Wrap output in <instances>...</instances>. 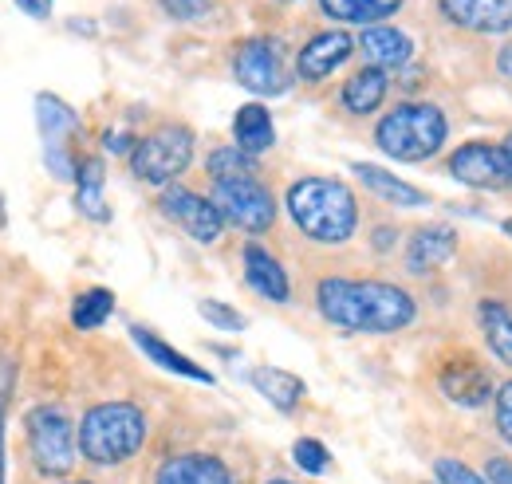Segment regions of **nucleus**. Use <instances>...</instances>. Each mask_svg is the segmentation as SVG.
I'll list each match as a JSON object with an SVG mask.
<instances>
[{
	"mask_svg": "<svg viewBox=\"0 0 512 484\" xmlns=\"http://www.w3.org/2000/svg\"><path fill=\"white\" fill-rule=\"evenodd\" d=\"M320 311L327 323L343 327V331H402L414 319V300L379 280H323L320 284Z\"/></svg>",
	"mask_w": 512,
	"mask_h": 484,
	"instance_id": "obj_1",
	"label": "nucleus"
},
{
	"mask_svg": "<svg viewBox=\"0 0 512 484\" xmlns=\"http://www.w3.org/2000/svg\"><path fill=\"white\" fill-rule=\"evenodd\" d=\"M288 213L304 237L320 244L347 241L359 225L355 193L335 178H304L288 189Z\"/></svg>",
	"mask_w": 512,
	"mask_h": 484,
	"instance_id": "obj_2",
	"label": "nucleus"
},
{
	"mask_svg": "<svg viewBox=\"0 0 512 484\" xmlns=\"http://www.w3.org/2000/svg\"><path fill=\"white\" fill-rule=\"evenodd\" d=\"M146 441V418L130 402H107L87 410L79 425V453L95 465H119L134 457Z\"/></svg>",
	"mask_w": 512,
	"mask_h": 484,
	"instance_id": "obj_3",
	"label": "nucleus"
},
{
	"mask_svg": "<svg viewBox=\"0 0 512 484\" xmlns=\"http://www.w3.org/2000/svg\"><path fill=\"white\" fill-rule=\"evenodd\" d=\"M379 146L398 162H422L430 154L442 150L446 142V115L434 103H402L398 111H390L379 130H375Z\"/></svg>",
	"mask_w": 512,
	"mask_h": 484,
	"instance_id": "obj_4",
	"label": "nucleus"
},
{
	"mask_svg": "<svg viewBox=\"0 0 512 484\" xmlns=\"http://www.w3.org/2000/svg\"><path fill=\"white\" fill-rule=\"evenodd\" d=\"M193 158V134L186 126H162L146 138L134 142L130 150V170L134 178L150 185H170Z\"/></svg>",
	"mask_w": 512,
	"mask_h": 484,
	"instance_id": "obj_5",
	"label": "nucleus"
},
{
	"mask_svg": "<svg viewBox=\"0 0 512 484\" xmlns=\"http://www.w3.org/2000/svg\"><path fill=\"white\" fill-rule=\"evenodd\" d=\"M36 126H40V138H44V162L48 170L60 178V182H75V162L67 154L71 138L79 134V115L67 107L60 95H48L40 91L36 95Z\"/></svg>",
	"mask_w": 512,
	"mask_h": 484,
	"instance_id": "obj_6",
	"label": "nucleus"
},
{
	"mask_svg": "<svg viewBox=\"0 0 512 484\" xmlns=\"http://www.w3.org/2000/svg\"><path fill=\"white\" fill-rule=\"evenodd\" d=\"M28 445H32V461L40 473L48 477H64L75 465V437H71V422L60 410L40 406L28 414Z\"/></svg>",
	"mask_w": 512,
	"mask_h": 484,
	"instance_id": "obj_7",
	"label": "nucleus"
},
{
	"mask_svg": "<svg viewBox=\"0 0 512 484\" xmlns=\"http://www.w3.org/2000/svg\"><path fill=\"white\" fill-rule=\"evenodd\" d=\"M221 217H229L233 225H241L245 233H264L272 229L276 221V205H272V193L256 178H245V182H221L217 193H213Z\"/></svg>",
	"mask_w": 512,
	"mask_h": 484,
	"instance_id": "obj_8",
	"label": "nucleus"
},
{
	"mask_svg": "<svg viewBox=\"0 0 512 484\" xmlns=\"http://www.w3.org/2000/svg\"><path fill=\"white\" fill-rule=\"evenodd\" d=\"M233 71H237V83L256 95H280L288 87L276 40H245L233 56Z\"/></svg>",
	"mask_w": 512,
	"mask_h": 484,
	"instance_id": "obj_9",
	"label": "nucleus"
},
{
	"mask_svg": "<svg viewBox=\"0 0 512 484\" xmlns=\"http://www.w3.org/2000/svg\"><path fill=\"white\" fill-rule=\"evenodd\" d=\"M162 213H166L170 221H178L193 241L213 244L221 237V221H225V217H221L217 201H205V197H197V193L182 189V185H170V189L162 193Z\"/></svg>",
	"mask_w": 512,
	"mask_h": 484,
	"instance_id": "obj_10",
	"label": "nucleus"
},
{
	"mask_svg": "<svg viewBox=\"0 0 512 484\" xmlns=\"http://www.w3.org/2000/svg\"><path fill=\"white\" fill-rule=\"evenodd\" d=\"M453 178L473 189H505L509 185V162L501 146H485V142H469L449 158Z\"/></svg>",
	"mask_w": 512,
	"mask_h": 484,
	"instance_id": "obj_11",
	"label": "nucleus"
},
{
	"mask_svg": "<svg viewBox=\"0 0 512 484\" xmlns=\"http://www.w3.org/2000/svg\"><path fill=\"white\" fill-rule=\"evenodd\" d=\"M442 12L469 32H509L512 0H442Z\"/></svg>",
	"mask_w": 512,
	"mask_h": 484,
	"instance_id": "obj_12",
	"label": "nucleus"
},
{
	"mask_svg": "<svg viewBox=\"0 0 512 484\" xmlns=\"http://www.w3.org/2000/svg\"><path fill=\"white\" fill-rule=\"evenodd\" d=\"M453 252H457V233L446 229V225H426L406 244V268L418 272V276L434 272V268H442V264L453 260Z\"/></svg>",
	"mask_w": 512,
	"mask_h": 484,
	"instance_id": "obj_13",
	"label": "nucleus"
},
{
	"mask_svg": "<svg viewBox=\"0 0 512 484\" xmlns=\"http://www.w3.org/2000/svg\"><path fill=\"white\" fill-rule=\"evenodd\" d=\"M442 390H446L449 402H457V406H481V402H489L493 382H489V374L473 359H453L442 370Z\"/></svg>",
	"mask_w": 512,
	"mask_h": 484,
	"instance_id": "obj_14",
	"label": "nucleus"
},
{
	"mask_svg": "<svg viewBox=\"0 0 512 484\" xmlns=\"http://www.w3.org/2000/svg\"><path fill=\"white\" fill-rule=\"evenodd\" d=\"M351 48H355V40L347 36V32H320L312 44H304V52H300V60H296V67H300V75L304 79H323V75H331L339 63L351 56Z\"/></svg>",
	"mask_w": 512,
	"mask_h": 484,
	"instance_id": "obj_15",
	"label": "nucleus"
},
{
	"mask_svg": "<svg viewBox=\"0 0 512 484\" xmlns=\"http://www.w3.org/2000/svg\"><path fill=\"white\" fill-rule=\"evenodd\" d=\"M158 484H233V477L217 457L186 453V457H170L158 469Z\"/></svg>",
	"mask_w": 512,
	"mask_h": 484,
	"instance_id": "obj_16",
	"label": "nucleus"
},
{
	"mask_svg": "<svg viewBox=\"0 0 512 484\" xmlns=\"http://www.w3.org/2000/svg\"><path fill=\"white\" fill-rule=\"evenodd\" d=\"M359 48H363V56L371 60V67H402V63L410 60V52H414V44H410V36L406 32H398V28H383V24H375V28H363V36H359Z\"/></svg>",
	"mask_w": 512,
	"mask_h": 484,
	"instance_id": "obj_17",
	"label": "nucleus"
},
{
	"mask_svg": "<svg viewBox=\"0 0 512 484\" xmlns=\"http://www.w3.org/2000/svg\"><path fill=\"white\" fill-rule=\"evenodd\" d=\"M245 280L253 284L260 296H268V300L276 303L288 300V276L276 264V256L264 252L260 244H245Z\"/></svg>",
	"mask_w": 512,
	"mask_h": 484,
	"instance_id": "obj_18",
	"label": "nucleus"
},
{
	"mask_svg": "<svg viewBox=\"0 0 512 484\" xmlns=\"http://www.w3.org/2000/svg\"><path fill=\"white\" fill-rule=\"evenodd\" d=\"M130 339L146 351V359H154L158 366H166V370H174V374H182V378H193V382H213V374L209 370H201V366L186 359L182 351H174L170 343H162L158 335H150L146 327H130Z\"/></svg>",
	"mask_w": 512,
	"mask_h": 484,
	"instance_id": "obj_19",
	"label": "nucleus"
},
{
	"mask_svg": "<svg viewBox=\"0 0 512 484\" xmlns=\"http://www.w3.org/2000/svg\"><path fill=\"white\" fill-rule=\"evenodd\" d=\"M233 138H237V146H241L245 154H260V150H268V146L276 142V126H272L268 107H260V103L241 107V111H237V119H233Z\"/></svg>",
	"mask_w": 512,
	"mask_h": 484,
	"instance_id": "obj_20",
	"label": "nucleus"
},
{
	"mask_svg": "<svg viewBox=\"0 0 512 484\" xmlns=\"http://www.w3.org/2000/svg\"><path fill=\"white\" fill-rule=\"evenodd\" d=\"M386 99V75L383 67H363L359 75H351L343 83V107L351 115H371Z\"/></svg>",
	"mask_w": 512,
	"mask_h": 484,
	"instance_id": "obj_21",
	"label": "nucleus"
},
{
	"mask_svg": "<svg viewBox=\"0 0 512 484\" xmlns=\"http://www.w3.org/2000/svg\"><path fill=\"white\" fill-rule=\"evenodd\" d=\"M253 386L276 406V410H296V402L304 398V382L280 366H256L253 370Z\"/></svg>",
	"mask_w": 512,
	"mask_h": 484,
	"instance_id": "obj_22",
	"label": "nucleus"
},
{
	"mask_svg": "<svg viewBox=\"0 0 512 484\" xmlns=\"http://www.w3.org/2000/svg\"><path fill=\"white\" fill-rule=\"evenodd\" d=\"M75 185H79V189H75L79 213L91 217V221H111V209H107V201H103V162H99V158H87V162L79 166Z\"/></svg>",
	"mask_w": 512,
	"mask_h": 484,
	"instance_id": "obj_23",
	"label": "nucleus"
},
{
	"mask_svg": "<svg viewBox=\"0 0 512 484\" xmlns=\"http://www.w3.org/2000/svg\"><path fill=\"white\" fill-rule=\"evenodd\" d=\"M320 8L331 16V20L375 28L379 20H386L390 12H398V8H402V0H320Z\"/></svg>",
	"mask_w": 512,
	"mask_h": 484,
	"instance_id": "obj_24",
	"label": "nucleus"
},
{
	"mask_svg": "<svg viewBox=\"0 0 512 484\" xmlns=\"http://www.w3.org/2000/svg\"><path fill=\"white\" fill-rule=\"evenodd\" d=\"M351 170L359 174V182L367 185V189H375L383 201H394V205H426V201H430L422 189H414L410 182H402V178L386 174V170H379V166L359 162V166H351Z\"/></svg>",
	"mask_w": 512,
	"mask_h": 484,
	"instance_id": "obj_25",
	"label": "nucleus"
},
{
	"mask_svg": "<svg viewBox=\"0 0 512 484\" xmlns=\"http://www.w3.org/2000/svg\"><path fill=\"white\" fill-rule=\"evenodd\" d=\"M481 315V331H485V343L493 347V355L505 366H512V311L505 303L485 300L477 307Z\"/></svg>",
	"mask_w": 512,
	"mask_h": 484,
	"instance_id": "obj_26",
	"label": "nucleus"
},
{
	"mask_svg": "<svg viewBox=\"0 0 512 484\" xmlns=\"http://www.w3.org/2000/svg\"><path fill=\"white\" fill-rule=\"evenodd\" d=\"M209 178L221 182H245V178H256V162L253 154H245L241 146H225V150H213L209 154Z\"/></svg>",
	"mask_w": 512,
	"mask_h": 484,
	"instance_id": "obj_27",
	"label": "nucleus"
},
{
	"mask_svg": "<svg viewBox=\"0 0 512 484\" xmlns=\"http://www.w3.org/2000/svg\"><path fill=\"white\" fill-rule=\"evenodd\" d=\"M115 311V292H107V288H91V292H83L75 307H71V323L79 327V331H95V327H103L107 323V315Z\"/></svg>",
	"mask_w": 512,
	"mask_h": 484,
	"instance_id": "obj_28",
	"label": "nucleus"
},
{
	"mask_svg": "<svg viewBox=\"0 0 512 484\" xmlns=\"http://www.w3.org/2000/svg\"><path fill=\"white\" fill-rule=\"evenodd\" d=\"M197 311L213 323V327H221V331H245V315L237 311V307H229V303H217V300H201L197 303Z\"/></svg>",
	"mask_w": 512,
	"mask_h": 484,
	"instance_id": "obj_29",
	"label": "nucleus"
},
{
	"mask_svg": "<svg viewBox=\"0 0 512 484\" xmlns=\"http://www.w3.org/2000/svg\"><path fill=\"white\" fill-rule=\"evenodd\" d=\"M292 457H296V465L304 473H323L327 469V449H323L316 437H300L296 449H292Z\"/></svg>",
	"mask_w": 512,
	"mask_h": 484,
	"instance_id": "obj_30",
	"label": "nucleus"
},
{
	"mask_svg": "<svg viewBox=\"0 0 512 484\" xmlns=\"http://www.w3.org/2000/svg\"><path fill=\"white\" fill-rule=\"evenodd\" d=\"M497 429H501V437L512 445V382H505L497 390Z\"/></svg>",
	"mask_w": 512,
	"mask_h": 484,
	"instance_id": "obj_31",
	"label": "nucleus"
},
{
	"mask_svg": "<svg viewBox=\"0 0 512 484\" xmlns=\"http://www.w3.org/2000/svg\"><path fill=\"white\" fill-rule=\"evenodd\" d=\"M438 481L442 484H485L473 469L457 465V461H438Z\"/></svg>",
	"mask_w": 512,
	"mask_h": 484,
	"instance_id": "obj_32",
	"label": "nucleus"
},
{
	"mask_svg": "<svg viewBox=\"0 0 512 484\" xmlns=\"http://www.w3.org/2000/svg\"><path fill=\"white\" fill-rule=\"evenodd\" d=\"M162 8L178 20H193V16H205L209 12V0H162Z\"/></svg>",
	"mask_w": 512,
	"mask_h": 484,
	"instance_id": "obj_33",
	"label": "nucleus"
},
{
	"mask_svg": "<svg viewBox=\"0 0 512 484\" xmlns=\"http://www.w3.org/2000/svg\"><path fill=\"white\" fill-rule=\"evenodd\" d=\"M16 4H20V8H24V12L32 16V20H48V16H52V4H56V0H16Z\"/></svg>",
	"mask_w": 512,
	"mask_h": 484,
	"instance_id": "obj_34",
	"label": "nucleus"
},
{
	"mask_svg": "<svg viewBox=\"0 0 512 484\" xmlns=\"http://www.w3.org/2000/svg\"><path fill=\"white\" fill-rule=\"evenodd\" d=\"M489 484H512V465L509 461H489Z\"/></svg>",
	"mask_w": 512,
	"mask_h": 484,
	"instance_id": "obj_35",
	"label": "nucleus"
},
{
	"mask_svg": "<svg viewBox=\"0 0 512 484\" xmlns=\"http://www.w3.org/2000/svg\"><path fill=\"white\" fill-rule=\"evenodd\" d=\"M497 67H501V75H509L512 79V44L501 48V56H497Z\"/></svg>",
	"mask_w": 512,
	"mask_h": 484,
	"instance_id": "obj_36",
	"label": "nucleus"
},
{
	"mask_svg": "<svg viewBox=\"0 0 512 484\" xmlns=\"http://www.w3.org/2000/svg\"><path fill=\"white\" fill-rule=\"evenodd\" d=\"M0 484H4V410H0Z\"/></svg>",
	"mask_w": 512,
	"mask_h": 484,
	"instance_id": "obj_37",
	"label": "nucleus"
},
{
	"mask_svg": "<svg viewBox=\"0 0 512 484\" xmlns=\"http://www.w3.org/2000/svg\"><path fill=\"white\" fill-rule=\"evenodd\" d=\"M390 241H394V229H379V237H375V244H379V248H386Z\"/></svg>",
	"mask_w": 512,
	"mask_h": 484,
	"instance_id": "obj_38",
	"label": "nucleus"
},
{
	"mask_svg": "<svg viewBox=\"0 0 512 484\" xmlns=\"http://www.w3.org/2000/svg\"><path fill=\"white\" fill-rule=\"evenodd\" d=\"M501 150H505V162H509V185H512V134L505 138V146H501Z\"/></svg>",
	"mask_w": 512,
	"mask_h": 484,
	"instance_id": "obj_39",
	"label": "nucleus"
},
{
	"mask_svg": "<svg viewBox=\"0 0 512 484\" xmlns=\"http://www.w3.org/2000/svg\"><path fill=\"white\" fill-rule=\"evenodd\" d=\"M4 225H8V213H4V197H0V233H4Z\"/></svg>",
	"mask_w": 512,
	"mask_h": 484,
	"instance_id": "obj_40",
	"label": "nucleus"
},
{
	"mask_svg": "<svg viewBox=\"0 0 512 484\" xmlns=\"http://www.w3.org/2000/svg\"><path fill=\"white\" fill-rule=\"evenodd\" d=\"M505 233H509V237H512V221H505Z\"/></svg>",
	"mask_w": 512,
	"mask_h": 484,
	"instance_id": "obj_41",
	"label": "nucleus"
},
{
	"mask_svg": "<svg viewBox=\"0 0 512 484\" xmlns=\"http://www.w3.org/2000/svg\"><path fill=\"white\" fill-rule=\"evenodd\" d=\"M272 484H288V481H272Z\"/></svg>",
	"mask_w": 512,
	"mask_h": 484,
	"instance_id": "obj_42",
	"label": "nucleus"
}]
</instances>
